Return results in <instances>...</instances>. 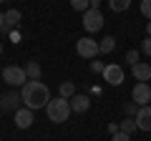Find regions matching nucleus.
Masks as SVG:
<instances>
[{"instance_id": "obj_31", "label": "nucleus", "mask_w": 151, "mask_h": 141, "mask_svg": "<svg viewBox=\"0 0 151 141\" xmlns=\"http://www.w3.org/2000/svg\"><path fill=\"white\" fill-rule=\"evenodd\" d=\"M0 3H5V0H0Z\"/></svg>"}, {"instance_id": "obj_11", "label": "nucleus", "mask_w": 151, "mask_h": 141, "mask_svg": "<svg viewBox=\"0 0 151 141\" xmlns=\"http://www.w3.org/2000/svg\"><path fill=\"white\" fill-rule=\"evenodd\" d=\"M136 126H139V131H151V106H141L139 114L134 116Z\"/></svg>"}, {"instance_id": "obj_30", "label": "nucleus", "mask_w": 151, "mask_h": 141, "mask_svg": "<svg viewBox=\"0 0 151 141\" xmlns=\"http://www.w3.org/2000/svg\"><path fill=\"white\" fill-rule=\"evenodd\" d=\"M0 53H3V43H0Z\"/></svg>"}, {"instance_id": "obj_12", "label": "nucleus", "mask_w": 151, "mask_h": 141, "mask_svg": "<svg viewBox=\"0 0 151 141\" xmlns=\"http://www.w3.org/2000/svg\"><path fill=\"white\" fill-rule=\"evenodd\" d=\"M70 101V109L76 111V114H86L88 109H91V98L86 96V93H76L73 98H68Z\"/></svg>"}, {"instance_id": "obj_21", "label": "nucleus", "mask_w": 151, "mask_h": 141, "mask_svg": "<svg viewBox=\"0 0 151 141\" xmlns=\"http://www.w3.org/2000/svg\"><path fill=\"white\" fill-rule=\"evenodd\" d=\"M141 15L151 20V0H141Z\"/></svg>"}, {"instance_id": "obj_29", "label": "nucleus", "mask_w": 151, "mask_h": 141, "mask_svg": "<svg viewBox=\"0 0 151 141\" xmlns=\"http://www.w3.org/2000/svg\"><path fill=\"white\" fill-rule=\"evenodd\" d=\"M146 35H149V38H151V20L146 23Z\"/></svg>"}, {"instance_id": "obj_4", "label": "nucleus", "mask_w": 151, "mask_h": 141, "mask_svg": "<svg viewBox=\"0 0 151 141\" xmlns=\"http://www.w3.org/2000/svg\"><path fill=\"white\" fill-rule=\"evenodd\" d=\"M3 81L8 83V86H25L28 83V76H25V68H20V65H8V68H3Z\"/></svg>"}, {"instance_id": "obj_5", "label": "nucleus", "mask_w": 151, "mask_h": 141, "mask_svg": "<svg viewBox=\"0 0 151 141\" xmlns=\"http://www.w3.org/2000/svg\"><path fill=\"white\" fill-rule=\"evenodd\" d=\"M81 23H83V28H86V33H98L103 28V13L91 8V10L83 13V20Z\"/></svg>"}, {"instance_id": "obj_22", "label": "nucleus", "mask_w": 151, "mask_h": 141, "mask_svg": "<svg viewBox=\"0 0 151 141\" xmlns=\"http://www.w3.org/2000/svg\"><path fill=\"white\" fill-rule=\"evenodd\" d=\"M139 50H129V53H126V63H131V65H136L139 63Z\"/></svg>"}, {"instance_id": "obj_20", "label": "nucleus", "mask_w": 151, "mask_h": 141, "mask_svg": "<svg viewBox=\"0 0 151 141\" xmlns=\"http://www.w3.org/2000/svg\"><path fill=\"white\" fill-rule=\"evenodd\" d=\"M139 103H134V101H129V103H124V111H126V116H129V119H134L136 114H139Z\"/></svg>"}, {"instance_id": "obj_1", "label": "nucleus", "mask_w": 151, "mask_h": 141, "mask_svg": "<svg viewBox=\"0 0 151 141\" xmlns=\"http://www.w3.org/2000/svg\"><path fill=\"white\" fill-rule=\"evenodd\" d=\"M20 96H23V103H25L28 109H33V111L45 109L50 103V91H48V86H45L43 81H28L25 86H23Z\"/></svg>"}, {"instance_id": "obj_16", "label": "nucleus", "mask_w": 151, "mask_h": 141, "mask_svg": "<svg viewBox=\"0 0 151 141\" xmlns=\"http://www.w3.org/2000/svg\"><path fill=\"white\" fill-rule=\"evenodd\" d=\"M108 8H111L113 13H124L131 8V0H108Z\"/></svg>"}, {"instance_id": "obj_18", "label": "nucleus", "mask_w": 151, "mask_h": 141, "mask_svg": "<svg viewBox=\"0 0 151 141\" xmlns=\"http://www.w3.org/2000/svg\"><path fill=\"white\" fill-rule=\"evenodd\" d=\"M119 129L124 131V134H129V136H131L134 131H139V126H136V121H134V119H129V116H126V121H121Z\"/></svg>"}, {"instance_id": "obj_23", "label": "nucleus", "mask_w": 151, "mask_h": 141, "mask_svg": "<svg viewBox=\"0 0 151 141\" xmlns=\"http://www.w3.org/2000/svg\"><path fill=\"white\" fill-rule=\"evenodd\" d=\"M141 50H144L146 55H151V38H149V35H146L144 40H141Z\"/></svg>"}, {"instance_id": "obj_6", "label": "nucleus", "mask_w": 151, "mask_h": 141, "mask_svg": "<svg viewBox=\"0 0 151 141\" xmlns=\"http://www.w3.org/2000/svg\"><path fill=\"white\" fill-rule=\"evenodd\" d=\"M101 76H103V81H106L108 86H121V83H124V68H121L119 63H108Z\"/></svg>"}, {"instance_id": "obj_10", "label": "nucleus", "mask_w": 151, "mask_h": 141, "mask_svg": "<svg viewBox=\"0 0 151 141\" xmlns=\"http://www.w3.org/2000/svg\"><path fill=\"white\" fill-rule=\"evenodd\" d=\"M131 73H134L136 81L149 83V81H151V63H146V60H139L136 65H131Z\"/></svg>"}, {"instance_id": "obj_3", "label": "nucleus", "mask_w": 151, "mask_h": 141, "mask_svg": "<svg viewBox=\"0 0 151 141\" xmlns=\"http://www.w3.org/2000/svg\"><path fill=\"white\" fill-rule=\"evenodd\" d=\"M76 53L81 55V58L96 60V55L101 53V45H98V40H93V38H88V35H83V38H78V43H76Z\"/></svg>"}, {"instance_id": "obj_15", "label": "nucleus", "mask_w": 151, "mask_h": 141, "mask_svg": "<svg viewBox=\"0 0 151 141\" xmlns=\"http://www.w3.org/2000/svg\"><path fill=\"white\" fill-rule=\"evenodd\" d=\"M58 93H60V98H73V96H76L73 81H63V83L58 86Z\"/></svg>"}, {"instance_id": "obj_19", "label": "nucleus", "mask_w": 151, "mask_h": 141, "mask_svg": "<svg viewBox=\"0 0 151 141\" xmlns=\"http://www.w3.org/2000/svg\"><path fill=\"white\" fill-rule=\"evenodd\" d=\"M70 8L78 13H86V10H91V0H70Z\"/></svg>"}, {"instance_id": "obj_14", "label": "nucleus", "mask_w": 151, "mask_h": 141, "mask_svg": "<svg viewBox=\"0 0 151 141\" xmlns=\"http://www.w3.org/2000/svg\"><path fill=\"white\" fill-rule=\"evenodd\" d=\"M25 76H28V81H40V76H43V68H40V63H38V60L25 63Z\"/></svg>"}, {"instance_id": "obj_28", "label": "nucleus", "mask_w": 151, "mask_h": 141, "mask_svg": "<svg viewBox=\"0 0 151 141\" xmlns=\"http://www.w3.org/2000/svg\"><path fill=\"white\" fill-rule=\"evenodd\" d=\"M5 28V13H0V30Z\"/></svg>"}, {"instance_id": "obj_17", "label": "nucleus", "mask_w": 151, "mask_h": 141, "mask_svg": "<svg viewBox=\"0 0 151 141\" xmlns=\"http://www.w3.org/2000/svg\"><path fill=\"white\" fill-rule=\"evenodd\" d=\"M98 45H101V53H111V50L116 48V38H113V35H106L103 40H98Z\"/></svg>"}, {"instance_id": "obj_25", "label": "nucleus", "mask_w": 151, "mask_h": 141, "mask_svg": "<svg viewBox=\"0 0 151 141\" xmlns=\"http://www.w3.org/2000/svg\"><path fill=\"white\" fill-rule=\"evenodd\" d=\"M111 141H131V136L124 134V131H119V134H113V136H111Z\"/></svg>"}, {"instance_id": "obj_8", "label": "nucleus", "mask_w": 151, "mask_h": 141, "mask_svg": "<svg viewBox=\"0 0 151 141\" xmlns=\"http://www.w3.org/2000/svg\"><path fill=\"white\" fill-rule=\"evenodd\" d=\"M20 103H23V96L18 91H8L5 96H0V109L3 111H13V114H15V111L20 109Z\"/></svg>"}, {"instance_id": "obj_26", "label": "nucleus", "mask_w": 151, "mask_h": 141, "mask_svg": "<svg viewBox=\"0 0 151 141\" xmlns=\"http://www.w3.org/2000/svg\"><path fill=\"white\" fill-rule=\"evenodd\" d=\"M119 131H121L119 124H108V134H111V136H113V134H119Z\"/></svg>"}, {"instance_id": "obj_13", "label": "nucleus", "mask_w": 151, "mask_h": 141, "mask_svg": "<svg viewBox=\"0 0 151 141\" xmlns=\"http://www.w3.org/2000/svg\"><path fill=\"white\" fill-rule=\"evenodd\" d=\"M20 10H15V8H13V10H8L5 13V28H3V33H10V28H18L20 25Z\"/></svg>"}, {"instance_id": "obj_7", "label": "nucleus", "mask_w": 151, "mask_h": 141, "mask_svg": "<svg viewBox=\"0 0 151 141\" xmlns=\"http://www.w3.org/2000/svg\"><path fill=\"white\" fill-rule=\"evenodd\" d=\"M131 98H134V103H139V106H149V101H151V86H149V83L136 81L134 91H131Z\"/></svg>"}, {"instance_id": "obj_2", "label": "nucleus", "mask_w": 151, "mask_h": 141, "mask_svg": "<svg viewBox=\"0 0 151 141\" xmlns=\"http://www.w3.org/2000/svg\"><path fill=\"white\" fill-rule=\"evenodd\" d=\"M45 114H48V119L53 121V124H65L68 121V116L73 114V109H70V101L68 98H50V103L45 106Z\"/></svg>"}, {"instance_id": "obj_24", "label": "nucleus", "mask_w": 151, "mask_h": 141, "mask_svg": "<svg viewBox=\"0 0 151 141\" xmlns=\"http://www.w3.org/2000/svg\"><path fill=\"white\" fill-rule=\"evenodd\" d=\"M103 68H106V65H103L101 60H91V70L93 73H103Z\"/></svg>"}, {"instance_id": "obj_9", "label": "nucleus", "mask_w": 151, "mask_h": 141, "mask_svg": "<svg viewBox=\"0 0 151 141\" xmlns=\"http://www.w3.org/2000/svg\"><path fill=\"white\" fill-rule=\"evenodd\" d=\"M33 121H35V116H33V109H28V106H20V109L15 111V126H18V129H30Z\"/></svg>"}, {"instance_id": "obj_27", "label": "nucleus", "mask_w": 151, "mask_h": 141, "mask_svg": "<svg viewBox=\"0 0 151 141\" xmlns=\"http://www.w3.org/2000/svg\"><path fill=\"white\" fill-rule=\"evenodd\" d=\"M91 8L93 10H101V0H91Z\"/></svg>"}]
</instances>
